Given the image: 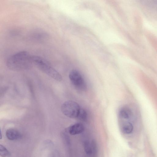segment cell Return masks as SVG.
I'll return each mask as SVG.
<instances>
[{"instance_id": "1", "label": "cell", "mask_w": 157, "mask_h": 157, "mask_svg": "<svg viewBox=\"0 0 157 157\" xmlns=\"http://www.w3.org/2000/svg\"><path fill=\"white\" fill-rule=\"evenodd\" d=\"M33 63V56L25 51H20L12 55L9 57L6 62L9 68L17 71L28 68Z\"/></svg>"}, {"instance_id": "2", "label": "cell", "mask_w": 157, "mask_h": 157, "mask_svg": "<svg viewBox=\"0 0 157 157\" xmlns=\"http://www.w3.org/2000/svg\"><path fill=\"white\" fill-rule=\"evenodd\" d=\"M33 63L41 71L56 80H62L61 75L41 57L33 56Z\"/></svg>"}, {"instance_id": "3", "label": "cell", "mask_w": 157, "mask_h": 157, "mask_svg": "<svg viewBox=\"0 0 157 157\" xmlns=\"http://www.w3.org/2000/svg\"><path fill=\"white\" fill-rule=\"evenodd\" d=\"M80 109L77 103L71 100L65 101L61 107L62 112L64 115L68 117L73 119L77 118Z\"/></svg>"}, {"instance_id": "4", "label": "cell", "mask_w": 157, "mask_h": 157, "mask_svg": "<svg viewBox=\"0 0 157 157\" xmlns=\"http://www.w3.org/2000/svg\"><path fill=\"white\" fill-rule=\"evenodd\" d=\"M69 79L74 86L77 90L85 91L86 89V82L80 73L77 70H73L69 74Z\"/></svg>"}, {"instance_id": "5", "label": "cell", "mask_w": 157, "mask_h": 157, "mask_svg": "<svg viewBox=\"0 0 157 157\" xmlns=\"http://www.w3.org/2000/svg\"><path fill=\"white\" fill-rule=\"evenodd\" d=\"M67 130L70 134L74 135L83 132L84 130V127L82 124L77 123L70 126Z\"/></svg>"}, {"instance_id": "6", "label": "cell", "mask_w": 157, "mask_h": 157, "mask_svg": "<svg viewBox=\"0 0 157 157\" xmlns=\"http://www.w3.org/2000/svg\"><path fill=\"white\" fill-rule=\"evenodd\" d=\"M6 136L9 140H12L18 139L21 136L18 131L13 128H9L6 130Z\"/></svg>"}, {"instance_id": "7", "label": "cell", "mask_w": 157, "mask_h": 157, "mask_svg": "<svg viewBox=\"0 0 157 157\" xmlns=\"http://www.w3.org/2000/svg\"><path fill=\"white\" fill-rule=\"evenodd\" d=\"M118 114L120 118L127 119L132 116V113L131 109L129 108L124 107L119 110Z\"/></svg>"}, {"instance_id": "8", "label": "cell", "mask_w": 157, "mask_h": 157, "mask_svg": "<svg viewBox=\"0 0 157 157\" xmlns=\"http://www.w3.org/2000/svg\"><path fill=\"white\" fill-rule=\"evenodd\" d=\"M121 128L124 133L128 134L132 132L133 130V126L130 122H124L122 124Z\"/></svg>"}, {"instance_id": "9", "label": "cell", "mask_w": 157, "mask_h": 157, "mask_svg": "<svg viewBox=\"0 0 157 157\" xmlns=\"http://www.w3.org/2000/svg\"><path fill=\"white\" fill-rule=\"evenodd\" d=\"M0 155L2 157H7L10 155V151L3 145H0Z\"/></svg>"}, {"instance_id": "10", "label": "cell", "mask_w": 157, "mask_h": 157, "mask_svg": "<svg viewBox=\"0 0 157 157\" xmlns=\"http://www.w3.org/2000/svg\"><path fill=\"white\" fill-rule=\"evenodd\" d=\"M87 117V113L85 110L81 109L77 118L82 121H85Z\"/></svg>"}, {"instance_id": "11", "label": "cell", "mask_w": 157, "mask_h": 157, "mask_svg": "<svg viewBox=\"0 0 157 157\" xmlns=\"http://www.w3.org/2000/svg\"><path fill=\"white\" fill-rule=\"evenodd\" d=\"M84 148L85 151L87 154H90L92 153V147L88 142H86L85 143Z\"/></svg>"}]
</instances>
